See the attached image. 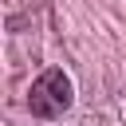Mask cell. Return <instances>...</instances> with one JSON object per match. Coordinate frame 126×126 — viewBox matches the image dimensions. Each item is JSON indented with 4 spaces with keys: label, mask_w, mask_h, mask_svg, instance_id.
I'll return each mask as SVG.
<instances>
[{
    "label": "cell",
    "mask_w": 126,
    "mask_h": 126,
    "mask_svg": "<svg viewBox=\"0 0 126 126\" xmlns=\"http://www.w3.org/2000/svg\"><path fill=\"white\" fill-rule=\"evenodd\" d=\"M67 106H71V79L59 67H47L28 91V110L35 118H59Z\"/></svg>",
    "instance_id": "1"
}]
</instances>
